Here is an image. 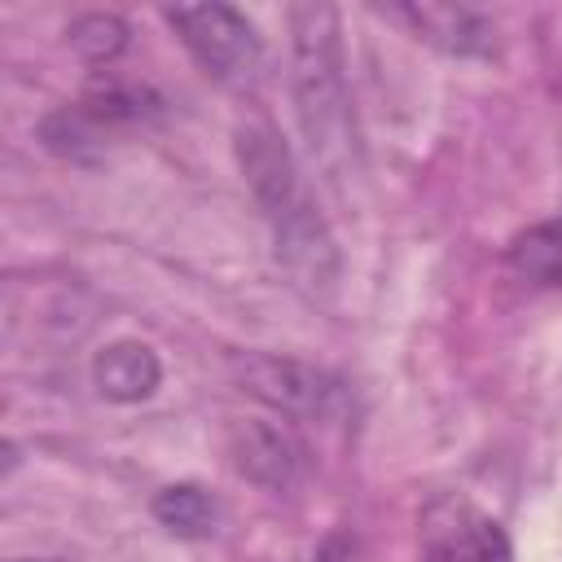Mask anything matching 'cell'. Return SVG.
<instances>
[{
  "label": "cell",
  "mask_w": 562,
  "mask_h": 562,
  "mask_svg": "<svg viewBox=\"0 0 562 562\" xmlns=\"http://www.w3.org/2000/svg\"><path fill=\"white\" fill-rule=\"evenodd\" d=\"M237 162H241V176L272 228V246H277V259L285 263V272L307 290L334 285L338 281L334 233H329L325 215L316 211V198H312L290 145L277 136V127L272 123L237 127Z\"/></svg>",
  "instance_id": "cell-1"
},
{
  "label": "cell",
  "mask_w": 562,
  "mask_h": 562,
  "mask_svg": "<svg viewBox=\"0 0 562 562\" xmlns=\"http://www.w3.org/2000/svg\"><path fill=\"white\" fill-rule=\"evenodd\" d=\"M290 35L294 114L312 158L338 180L356 162V119L338 53V13L329 4H294Z\"/></svg>",
  "instance_id": "cell-2"
},
{
  "label": "cell",
  "mask_w": 562,
  "mask_h": 562,
  "mask_svg": "<svg viewBox=\"0 0 562 562\" xmlns=\"http://www.w3.org/2000/svg\"><path fill=\"white\" fill-rule=\"evenodd\" d=\"M180 44L224 88H250L263 70V40L255 22L233 4H176L167 9Z\"/></svg>",
  "instance_id": "cell-3"
},
{
  "label": "cell",
  "mask_w": 562,
  "mask_h": 562,
  "mask_svg": "<svg viewBox=\"0 0 562 562\" xmlns=\"http://www.w3.org/2000/svg\"><path fill=\"white\" fill-rule=\"evenodd\" d=\"M237 382L246 395H255L259 404H268L277 417H307V422H329L342 413L347 404V386L338 373L294 360V356H277V351H250L237 356Z\"/></svg>",
  "instance_id": "cell-4"
},
{
  "label": "cell",
  "mask_w": 562,
  "mask_h": 562,
  "mask_svg": "<svg viewBox=\"0 0 562 562\" xmlns=\"http://www.w3.org/2000/svg\"><path fill=\"white\" fill-rule=\"evenodd\" d=\"M228 461L241 479L268 492H290L307 470V448L281 417H246L228 430Z\"/></svg>",
  "instance_id": "cell-5"
},
{
  "label": "cell",
  "mask_w": 562,
  "mask_h": 562,
  "mask_svg": "<svg viewBox=\"0 0 562 562\" xmlns=\"http://www.w3.org/2000/svg\"><path fill=\"white\" fill-rule=\"evenodd\" d=\"M426 553L430 562H514V549L501 522L479 514L465 501H443L430 509Z\"/></svg>",
  "instance_id": "cell-6"
},
{
  "label": "cell",
  "mask_w": 562,
  "mask_h": 562,
  "mask_svg": "<svg viewBox=\"0 0 562 562\" xmlns=\"http://www.w3.org/2000/svg\"><path fill=\"white\" fill-rule=\"evenodd\" d=\"M395 22H404L422 44L448 53V57H492L496 53V26L470 4H395L386 9Z\"/></svg>",
  "instance_id": "cell-7"
},
{
  "label": "cell",
  "mask_w": 562,
  "mask_h": 562,
  "mask_svg": "<svg viewBox=\"0 0 562 562\" xmlns=\"http://www.w3.org/2000/svg\"><path fill=\"white\" fill-rule=\"evenodd\" d=\"M92 382L114 404H140L158 391L162 364H158L154 347H145L136 338H119V342H105L92 356Z\"/></svg>",
  "instance_id": "cell-8"
},
{
  "label": "cell",
  "mask_w": 562,
  "mask_h": 562,
  "mask_svg": "<svg viewBox=\"0 0 562 562\" xmlns=\"http://www.w3.org/2000/svg\"><path fill=\"white\" fill-rule=\"evenodd\" d=\"M154 518L171 531V536H184V540H202L215 531L220 522V505L215 496H206L198 483H171L154 496Z\"/></svg>",
  "instance_id": "cell-9"
},
{
  "label": "cell",
  "mask_w": 562,
  "mask_h": 562,
  "mask_svg": "<svg viewBox=\"0 0 562 562\" xmlns=\"http://www.w3.org/2000/svg\"><path fill=\"white\" fill-rule=\"evenodd\" d=\"M509 259H514L518 277H527L536 285H558L562 281V228L536 224V228L518 233L509 246Z\"/></svg>",
  "instance_id": "cell-10"
},
{
  "label": "cell",
  "mask_w": 562,
  "mask_h": 562,
  "mask_svg": "<svg viewBox=\"0 0 562 562\" xmlns=\"http://www.w3.org/2000/svg\"><path fill=\"white\" fill-rule=\"evenodd\" d=\"M66 40H70V48L83 53L88 61H110V57H119L123 44H127V22H123L119 13H83V18L70 22Z\"/></svg>",
  "instance_id": "cell-11"
},
{
  "label": "cell",
  "mask_w": 562,
  "mask_h": 562,
  "mask_svg": "<svg viewBox=\"0 0 562 562\" xmlns=\"http://www.w3.org/2000/svg\"><path fill=\"white\" fill-rule=\"evenodd\" d=\"M312 562H369V558H364V549H360V540H356V536L334 531V536H325V544L316 549V558H312Z\"/></svg>",
  "instance_id": "cell-12"
}]
</instances>
